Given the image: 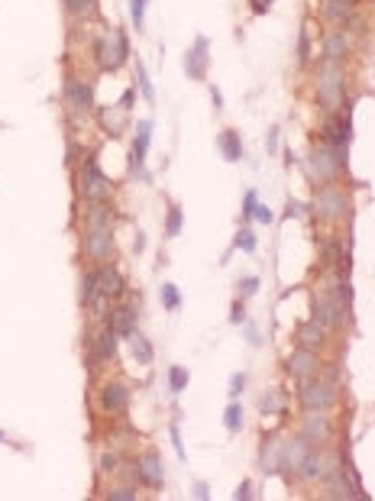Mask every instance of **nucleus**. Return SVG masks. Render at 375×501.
<instances>
[{"label":"nucleus","mask_w":375,"mask_h":501,"mask_svg":"<svg viewBox=\"0 0 375 501\" xmlns=\"http://www.w3.org/2000/svg\"><path fill=\"white\" fill-rule=\"evenodd\" d=\"M94 58L104 72H117L129 58V43L123 30H110L107 36H100V43L94 45Z\"/></svg>","instance_id":"obj_1"},{"label":"nucleus","mask_w":375,"mask_h":501,"mask_svg":"<svg viewBox=\"0 0 375 501\" xmlns=\"http://www.w3.org/2000/svg\"><path fill=\"white\" fill-rule=\"evenodd\" d=\"M317 97H321V107L327 114L340 110L343 104V68L340 62H323L321 75H317Z\"/></svg>","instance_id":"obj_2"},{"label":"nucleus","mask_w":375,"mask_h":501,"mask_svg":"<svg viewBox=\"0 0 375 501\" xmlns=\"http://www.w3.org/2000/svg\"><path fill=\"white\" fill-rule=\"evenodd\" d=\"M78 178H81L78 188H81V198H85V201H110V182H107V175L100 171V165H97L94 156L85 159Z\"/></svg>","instance_id":"obj_3"},{"label":"nucleus","mask_w":375,"mask_h":501,"mask_svg":"<svg viewBox=\"0 0 375 501\" xmlns=\"http://www.w3.org/2000/svg\"><path fill=\"white\" fill-rule=\"evenodd\" d=\"M343 317H346V304H343V295H340L336 285H333L327 295H317V298H314V320H321L327 330L340 327Z\"/></svg>","instance_id":"obj_4"},{"label":"nucleus","mask_w":375,"mask_h":501,"mask_svg":"<svg viewBox=\"0 0 375 501\" xmlns=\"http://www.w3.org/2000/svg\"><path fill=\"white\" fill-rule=\"evenodd\" d=\"M346 207H350L346 194L340 191V188H333V184H327V188H323V191H317V198H314V213H317L321 220H327V224L343 220Z\"/></svg>","instance_id":"obj_5"},{"label":"nucleus","mask_w":375,"mask_h":501,"mask_svg":"<svg viewBox=\"0 0 375 501\" xmlns=\"http://www.w3.org/2000/svg\"><path fill=\"white\" fill-rule=\"evenodd\" d=\"M346 149H336V146H330V142H323V146H317L311 156V169L317 178H323V182H330V178H336V171H340V165H343V156Z\"/></svg>","instance_id":"obj_6"},{"label":"nucleus","mask_w":375,"mask_h":501,"mask_svg":"<svg viewBox=\"0 0 375 501\" xmlns=\"http://www.w3.org/2000/svg\"><path fill=\"white\" fill-rule=\"evenodd\" d=\"M298 398H301V405H304V411H327L333 405L336 392H333L330 382H314V379H308V382H301Z\"/></svg>","instance_id":"obj_7"},{"label":"nucleus","mask_w":375,"mask_h":501,"mask_svg":"<svg viewBox=\"0 0 375 501\" xmlns=\"http://www.w3.org/2000/svg\"><path fill=\"white\" fill-rule=\"evenodd\" d=\"M85 249L97 266H107L110 259H114V236H110V226H87Z\"/></svg>","instance_id":"obj_8"},{"label":"nucleus","mask_w":375,"mask_h":501,"mask_svg":"<svg viewBox=\"0 0 375 501\" xmlns=\"http://www.w3.org/2000/svg\"><path fill=\"white\" fill-rule=\"evenodd\" d=\"M211 43H207V36H197L194 45L184 52V75L191 78V81H204L207 78V68H211Z\"/></svg>","instance_id":"obj_9"},{"label":"nucleus","mask_w":375,"mask_h":501,"mask_svg":"<svg viewBox=\"0 0 375 501\" xmlns=\"http://www.w3.org/2000/svg\"><path fill=\"white\" fill-rule=\"evenodd\" d=\"M285 369H288L291 379L308 382V379H314V375H317V352L308 350V346H298V350L285 359Z\"/></svg>","instance_id":"obj_10"},{"label":"nucleus","mask_w":375,"mask_h":501,"mask_svg":"<svg viewBox=\"0 0 375 501\" xmlns=\"http://www.w3.org/2000/svg\"><path fill=\"white\" fill-rule=\"evenodd\" d=\"M152 142V120H140L136 123V139H133V149H129V165L136 175H146V152Z\"/></svg>","instance_id":"obj_11"},{"label":"nucleus","mask_w":375,"mask_h":501,"mask_svg":"<svg viewBox=\"0 0 375 501\" xmlns=\"http://www.w3.org/2000/svg\"><path fill=\"white\" fill-rule=\"evenodd\" d=\"M136 479H140L146 489H162L165 472H162V459L156 449H149V453H142V456L136 459Z\"/></svg>","instance_id":"obj_12"},{"label":"nucleus","mask_w":375,"mask_h":501,"mask_svg":"<svg viewBox=\"0 0 375 501\" xmlns=\"http://www.w3.org/2000/svg\"><path fill=\"white\" fill-rule=\"evenodd\" d=\"M100 411L104 414H123L129 405V388L123 382H107L104 388H100Z\"/></svg>","instance_id":"obj_13"},{"label":"nucleus","mask_w":375,"mask_h":501,"mask_svg":"<svg viewBox=\"0 0 375 501\" xmlns=\"http://www.w3.org/2000/svg\"><path fill=\"white\" fill-rule=\"evenodd\" d=\"M330 434H333L330 417L323 414V411H308L304 427H301V437L308 440V443H323V440H330Z\"/></svg>","instance_id":"obj_14"},{"label":"nucleus","mask_w":375,"mask_h":501,"mask_svg":"<svg viewBox=\"0 0 375 501\" xmlns=\"http://www.w3.org/2000/svg\"><path fill=\"white\" fill-rule=\"evenodd\" d=\"M65 104L72 107L75 114H91L94 110V91L85 81H68L65 85Z\"/></svg>","instance_id":"obj_15"},{"label":"nucleus","mask_w":375,"mask_h":501,"mask_svg":"<svg viewBox=\"0 0 375 501\" xmlns=\"http://www.w3.org/2000/svg\"><path fill=\"white\" fill-rule=\"evenodd\" d=\"M327 498H363V491H359V482H346L343 479V469H330Z\"/></svg>","instance_id":"obj_16"},{"label":"nucleus","mask_w":375,"mask_h":501,"mask_svg":"<svg viewBox=\"0 0 375 501\" xmlns=\"http://www.w3.org/2000/svg\"><path fill=\"white\" fill-rule=\"evenodd\" d=\"M321 49H323V62H343V55L350 52V39L340 30H333L323 36Z\"/></svg>","instance_id":"obj_17"},{"label":"nucleus","mask_w":375,"mask_h":501,"mask_svg":"<svg viewBox=\"0 0 375 501\" xmlns=\"http://www.w3.org/2000/svg\"><path fill=\"white\" fill-rule=\"evenodd\" d=\"M217 149H220V156L226 162H239L243 159V139H239L236 129H220L217 133Z\"/></svg>","instance_id":"obj_18"},{"label":"nucleus","mask_w":375,"mask_h":501,"mask_svg":"<svg viewBox=\"0 0 375 501\" xmlns=\"http://www.w3.org/2000/svg\"><path fill=\"white\" fill-rule=\"evenodd\" d=\"M323 340H327V327H323L321 320H308V323H301L298 327V343L301 346H308V350H317V346H323Z\"/></svg>","instance_id":"obj_19"},{"label":"nucleus","mask_w":375,"mask_h":501,"mask_svg":"<svg viewBox=\"0 0 375 501\" xmlns=\"http://www.w3.org/2000/svg\"><path fill=\"white\" fill-rule=\"evenodd\" d=\"M97 281H100V295H107V298H120L123 295V275L114 266L97 268Z\"/></svg>","instance_id":"obj_20"},{"label":"nucleus","mask_w":375,"mask_h":501,"mask_svg":"<svg viewBox=\"0 0 375 501\" xmlns=\"http://www.w3.org/2000/svg\"><path fill=\"white\" fill-rule=\"evenodd\" d=\"M308 449H311V443L304 437L285 443V447H281V466H288L291 472H298V466L304 462V456H308Z\"/></svg>","instance_id":"obj_21"},{"label":"nucleus","mask_w":375,"mask_h":501,"mask_svg":"<svg viewBox=\"0 0 375 501\" xmlns=\"http://www.w3.org/2000/svg\"><path fill=\"white\" fill-rule=\"evenodd\" d=\"M97 117H100V127L107 129L110 136H120V133L127 129V110H123L120 104L117 107H104Z\"/></svg>","instance_id":"obj_22"},{"label":"nucleus","mask_w":375,"mask_h":501,"mask_svg":"<svg viewBox=\"0 0 375 501\" xmlns=\"http://www.w3.org/2000/svg\"><path fill=\"white\" fill-rule=\"evenodd\" d=\"M110 220H114L110 201H87V207H85V226H110Z\"/></svg>","instance_id":"obj_23"},{"label":"nucleus","mask_w":375,"mask_h":501,"mask_svg":"<svg viewBox=\"0 0 375 501\" xmlns=\"http://www.w3.org/2000/svg\"><path fill=\"white\" fill-rule=\"evenodd\" d=\"M110 327H114L120 337H133V333H136V310L133 308L110 310Z\"/></svg>","instance_id":"obj_24"},{"label":"nucleus","mask_w":375,"mask_h":501,"mask_svg":"<svg viewBox=\"0 0 375 501\" xmlns=\"http://www.w3.org/2000/svg\"><path fill=\"white\" fill-rule=\"evenodd\" d=\"M298 476L304 482H314L323 476V456L317 453V449H308V456H304V462L298 466Z\"/></svg>","instance_id":"obj_25"},{"label":"nucleus","mask_w":375,"mask_h":501,"mask_svg":"<svg viewBox=\"0 0 375 501\" xmlns=\"http://www.w3.org/2000/svg\"><path fill=\"white\" fill-rule=\"evenodd\" d=\"M117 350H120V333L114 330V327H107V330L97 337V356H100L104 363H110V359L117 356Z\"/></svg>","instance_id":"obj_26"},{"label":"nucleus","mask_w":375,"mask_h":501,"mask_svg":"<svg viewBox=\"0 0 375 501\" xmlns=\"http://www.w3.org/2000/svg\"><path fill=\"white\" fill-rule=\"evenodd\" d=\"M129 352H133V359L140 365H149L156 359V350H152V343L142 337V333H133L129 337Z\"/></svg>","instance_id":"obj_27"},{"label":"nucleus","mask_w":375,"mask_h":501,"mask_svg":"<svg viewBox=\"0 0 375 501\" xmlns=\"http://www.w3.org/2000/svg\"><path fill=\"white\" fill-rule=\"evenodd\" d=\"M353 13V0H323V17L330 23H343Z\"/></svg>","instance_id":"obj_28"},{"label":"nucleus","mask_w":375,"mask_h":501,"mask_svg":"<svg viewBox=\"0 0 375 501\" xmlns=\"http://www.w3.org/2000/svg\"><path fill=\"white\" fill-rule=\"evenodd\" d=\"M100 295V281H97V272H85L81 275V291H78V298L85 308H91V301Z\"/></svg>","instance_id":"obj_29"},{"label":"nucleus","mask_w":375,"mask_h":501,"mask_svg":"<svg viewBox=\"0 0 375 501\" xmlns=\"http://www.w3.org/2000/svg\"><path fill=\"white\" fill-rule=\"evenodd\" d=\"M188 382H191V375H188L184 365H172V369H169V392H172V395H182L184 388H188Z\"/></svg>","instance_id":"obj_30"},{"label":"nucleus","mask_w":375,"mask_h":501,"mask_svg":"<svg viewBox=\"0 0 375 501\" xmlns=\"http://www.w3.org/2000/svg\"><path fill=\"white\" fill-rule=\"evenodd\" d=\"M224 427L230 430V434H239L243 430V405H226V411H224Z\"/></svg>","instance_id":"obj_31"},{"label":"nucleus","mask_w":375,"mask_h":501,"mask_svg":"<svg viewBox=\"0 0 375 501\" xmlns=\"http://www.w3.org/2000/svg\"><path fill=\"white\" fill-rule=\"evenodd\" d=\"M159 298H162V308H165V310H178V308H182V291L175 288L172 281H165V285L159 288Z\"/></svg>","instance_id":"obj_32"},{"label":"nucleus","mask_w":375,"mask_h":501,"mask_svg":"<svg viewBox=\"0 0 375 501\" xmlns=\"http://www.w3.org/2000/svg\"><path fill=\"white\" fill-rule=\"evenodd\" d=\"M281 466V443L268 440V449H262V469L266 472H275Z\"/></svg>","instance_id":"obj_33"},{"label":"nucleus","mask_w":375,"mask_h":501,"mask_svg":"<svg viewBox=\"0 0 375 501\" xmlns=\"http://www.w3.org/2000/svg\"><path fill=\"white\" fill-rule=\"evenodd\" d=\"M182 207L178 204H169V217H165V236H178L182 233Z\"/></svg>","instance_id":"obj_34"},{"label":"nucleus","mask_w":375,"mask_h":501,"mask_svg":"<svg viewBox=\"0 0 375 501\" xmlns=\"http://www.w3.org/2000/svg\"><path fill=\"white\" fill-rule=\"evenodd\" d=\"M65 7H68V13H72V17H81V20L97 10L94 0H65Z\"/></svg>","instance_id":"obj_35"},{"label":"nucleus","mask_w":375,"mask_h":501,"mask_svg":"<svg viewBox=\"0 0 375 501\" xmlns=\"http://www.w3.org/2000/svg\"><path fill=\"white\" fill-rule=\"evenodd\" d=\"M136 81H140V91H142V97H146V100H156V91H152V81H149V75H146V65L140 62V58H136Z\"/></svg>","instance_id":"obj_36"},{"label":"nucleus","mask_w":375,"mask_h":501,"mask_svg":"<svg viewBox=\"0 0 375 501\" xmlns=\"http://www.w3.org/2000/svg\"><path fill=\"white\" fill-rule=\"evenodd\" d=\"M146 3H149V0H129V20H133L136 30L146 26Z\"/></svg>","instance_id":"obj_37"},{"label":"nucleus","mask_w":375,"mask_h":501,"mask_svg":"<svg viewBox=\"0 0 375 501\" xmlns=\"http://www.w3.org/2000/svg\"><path fill=\"white\" fill-rule=\"evenodd\" d=\"M311 58V30H308V23L301 26V36H298V62L304 65Z\"/></svg>","instance_id":"obj_38"},{"label":"nucleus","mask_w":375,"mask_h":501,"mask_svg":"<svg viewBox=\"0 0 375 501\" xmlns=\"http://www.w3.org/2000/svg\"><path fill=\"white\" fill-rule=\"evenodd\" d=\"M236 249H243V253H253V249H256L253 230H239V233H236Z\"/></svg>","instance_id":"obj_39"},{"label":"nucleus","mask_w":375,"mask_h":501,"mask_svg":"<svg viewBox=\"0 0 375 501\" xmlns=\"http://www.w3.org/2000/svg\"><path fill=\"white\" fill-rule=\"evenodd\" d=\"M107 501H136V489H129V485L110 489V491H107Z\"/></svg>","instance_id":"obj_40"},{"label":"nucleus","mask_w":375,"mask_h":501,"mask_svg":"<svg viewBox=\"0 0 375 501\" xmlns=\"http://www.w3.org/2000/svg\"><path fill=\"white\" fill-rule=\"evenodd\" d=\"M256 291H259V278L256 275H249V278L239 281V298H253Z\"/></svg>","instance_id":"obj_41"},{"label":"nucleus","mask_w":375,"mask_h":501,"mask_svg":"<svg viewBox=\"0 0 375 501\" xmlns=\"http://www.w3.org/2000/svg\"><path fill=\"white\" fill-rule=\"evenodd\" d=\"M243 388H246V375L243 372H236V375H230V388H226V392H230V395H239V392H243Z\"/></svg>","instance_id":"obj_42"},{"label":"nucleus","mask_w":375,"mask_h":501,"mask_svg":"<svg viewBox=\"0 0 375 501\" xmlns=\"http://www.w3.org/2000/svg\"><path fill=\"white\" fill-rule=\"evenodd\" d=\"M253 220H259V224H272V220H275V213L268 211L266 204H256V211H253Z\"/></svg>","instance_id":"obj_43"},{"label":"nucleus","mask_w":375,"mask_h":501,"mask_svg":"<svg viewBox=\"0 0 375 501\" xmlns=\"http://www.w3.org/2000/svg\"><path fill=\"white\" fill-rule=\"evenodd\" d=\"M256 204H259L256 191H246V198H243V217H246V220H253V211H256Z\"/></svg>","instance_id":"obj_44"},{"label":"nucleus","mask_w":375,"mask_h":501,"mask_svg":"<svg viewBox=\"0 0 375 501\" xmlns=\"http://www.w3.org/2000/svg\"><path fill=\"white\" fill-rule=\"evenodd\" d=\"M279 405H281L279 392H272L268 398H262V414H272V411H279Z\"/></svg>","instance_id":"obj_45"},{"label":"nucleus","mask_w":375,"mask_h":501,"mask_svg":"<svg viewBox=\"0 0 375 501\" xmlns=\"http://www.w3.org/2000/svg\"><path fill=\"white\" fill-rule=\"evenodd\" d=\"M169 434H172V447L175 453H178V459H184V447H182V430H178V424L169 427Z\"/></svg>","instance_id":"obj_46"},{"label":"nucleus","mask_w":375,"mask_h":501,"mask_svg":"<svg viewBox=\"0 0 375 501\" xmlns=\"http://www.w3.org/2000/svg\"><path fill=\"white\" fill-rule=\"evenodd\" d=\"M107 295H97L94 301H91V308H94V317H107Z\"/></svg>","instance_id":"obj_47"},{"label":"nucleus","mask_w":375,"mask_h":501,"mask_svg":"<svg viewBox=\"0 0 375 501\" xmlns=\"http://www.w3.org/2000/svg\"><path fill=\"white\" fill-rule=\"evenodd\" d=\"M249 498H253V482H243V485L233 491V501H249Z\"/></svg>","instance_id":"obj_48"},{"label":"nucleus","mask_w":375,"mask_h":501,"mask_svg":"<svg viewBox=\"0 0 375 501\" xmlns=\"http://www.w3.org/2000/svg\"><path fill=\"white\" fill-rule=\"evenodd\" d=\"M133 100H136V87H127V91H123V97H120V107H123V110H133Z\"/></svg>","instance_id":"obj_49"},{"label":"nucleus","mask_w":375,"mask_h":501,"mask_svg":"<svg viewBox=\"0 0 375 501\" xmlns=\"http://www.w3.org/2000/svg\"><path fill=\"white\" fill-rule=\"evenodd\" d=\"M100 472H117V456L114 453H104L100 456Z\"/></svg>","instance_id":"obj_50"},{"label":"nucleus","mask_w":375,"mask_h":501,"mask_svg":"<svg viewBox=\"0 0 375 501\" xmlns=\"http://www.w3.org/2000/svg\"><path fill=\"white\" fill-rule=\"evenodd\" d=\"M230 323H246V310H243V301L233 304V314H230Z\"/></svg>","instance_id":"obj_51"},{"label":"nucleus","mask_w":375,"mask_h":501,"mask_svg":"<svg viewBox=\"0 0 375 501\" xmlns=\"http://www.w3.org/2000/svg\"><path fill=\"white\" fill-rule=\"evenodd\" d=\"M272 3H275V0H249L253 13H268V10H272Z\"/></svg>","instance_id":"obj_52"},{"label":"nucleus","mask_w":375,"mask_h":501,"mask_svg":"<svg viewBox=\"0 0 375 501\" xmlns=\"http://www.w3.org/2000/svg\"><path fill=\"white\" fill-rule=\"evenodd\" d=\"M275 149H279V127L268 129V152H275Z\"/></svg>","instance_id":"obj_53"},{"label":"nucleus","mask_w":375,"mask_h":501,"mask_svg":"<svg viewBox=\"0 0 375 501\" xmlns=\"http://www.w3.org/2000/svg\"><path fill=\"white\" fill-rule=\"evenodd\" d=\"M194 498H211V491H207V485H204V482H197V485H194Z\"/></svg>","instance_id":"obj_54"},{"label":"nucleus","mask_w":375,"mask_h":501,"mask_svg":"<svg viewBox=\"0 0 375 501\" xmlns=\"http://www.w3.org/2000/svg\"><path fill=\"white\" fill-rule=\"evenodd\" d=\"M211 100H214V107H217V110H220V107H224V94H220V91H217V87H211Z\"/></svg>","instance_id":"obj_55"},{"label":"nucleus","mask_w":375,"mask_h":501,"mask_svg":"<svg viewBox=\"0 0 375 501\" xmlns=\"http://www.w3.org/2000/svg\"><path fill=\"white\" fill-rule=\"evenodd\" d=\"M246 330H249V343H253V346H259V330H256V327H253V323H249Z\"/></svg>","instance_id":"obj_56"},{"label":"nucleus","mask_w":375,"mask_h":501,"mask_svg":"<svg viewBox=\"0 0 375 501\" xmlns=\"http://www.w3.org/2000/svg\"><path fill=\"white\" fill-rule=\"evenodd\" d=\"M0 443H7V440H3V434H0Z\"/></svg>","instance_id":"obj_57"}]
</instances>
